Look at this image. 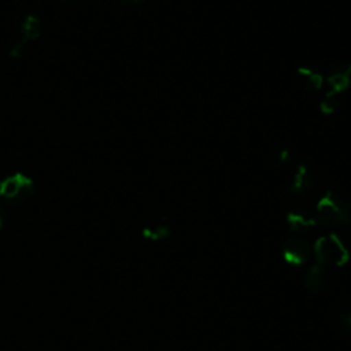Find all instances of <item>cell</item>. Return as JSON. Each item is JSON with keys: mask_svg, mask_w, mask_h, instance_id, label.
Segmentation results:
<instances>
[{"mask_svg": "<svg viewBox=\"0 0 351 351\" xmlns=\"http://www.w3.org/2000/svg\"><path fill=\"white\" fill-rule=\"evenodd\" d=\"M119 3H122V4H125V5H133V4H137V3H140L141 0H118Z\"/></svg>", "mask_w": 351, "mask_h": 351, "instance_id": "15", "label": "cell"}, {"mask_svg": "<svg viewBox=\"0 0 351 351\" xmlns=\"http://www.w3.org/2000/svg\"><path fill=\"white\" fill-rule=\"evenodd\" d=\"M287 223L291 232H304L318 225L317 217L308 211H291L287 214Z\"/></svg>", "mask_w": 351, "mask_h": 351, "instance_id": "7", "label": "cell"}, {"mask_svg": "<svg viewBox=\"0 0 351 351\" xmlns=\"http://www.w3.org/2000/svg\"><path fill=\"white\" fill-rule=\"evenodd\" d=\"M3 225H4V213H3V208L0 206V229L3 228Z\"/></svg>", "mask_w": 351, "mask_h": 351, "instance_id": "16", "label": "cell"}, {"mask_svg": "<svg viewBox=\"0 0 351 351\" xmlns=\"http://www.w3.org/2000/svg\"><path fill=\"white\" fill-rule=\"evenodd\" d=\"M328 97H333L335 95L343 92L344 89H347L351 85V64L350 63H340L336 64L328 78Z\"/></svg>", "mask_w": 351, "mask_h": 351, "instance_id": "5", "label": "cell"}, {"mask_svg": "<svg viewBox=\"0 0 351 351\" xmlns=\"http://www.w3.org/2000/svg\"><path fill=\"white\" fill-rule=\"evenodd\" d=\"M304 287L313 293H324L328 291L330 281L321 265H313L303 276Z\"/></svg>", "mask_w": 351, "mask_h": 351, "instance_id": "6", "label": "cell"}, {"mask_svg": "<svg viewBox=\"0 0 351 351\" xmlns=\"http://www.w3.org/2000/svg\"><path fill=\"white\" fill-rule=\"evenodd\" d=\"M321 110H322V112H325V114H332V112H335L336 106H335L333 97H328V96H326V99L321 103Z\"/></svg>", "mask_w": 351, "mask_h": 351, "instance_id": "14", "label": "cell"}, {"mask_svg": "<svg viewBox=\"0 0 351 351\" xmlns=\"http://www.w3.org/2000/svg\"><path fill=\"white\" fill-rule=\"evenodd\" d=\"M313 254L321 266L340 267L350 261V252L339 236L329 233L317 239Z\"/></svg>", "mask_w": 351, "mask_h": 351, "instance_id": "2", "label": "cell"}, {"mask_svg": "<svg viewBox=\"0 0 351 351\" xmlns=\"http://www.w3.org/2000/svg\"><path fill=\"white\" fill-rule=\"evenodd\" d=\"M315 217L318 223L325 226H350L351 202L336 192H326L317 203Z\"/></svg>", "mask_w": 351, "mask_h": 351, "instance_id": "1", "label": "cell"}, {"mask_svg": "<svg viewBox=\"0 0 351 351\" xmlns=\"http://www.w3.org/2000/svg\"><path fill=\"white\" fill-rule=\"evenodd\" d=\"M313 186V176L308 171V169L303 165H300L293 174L292 182H291V191L298 195L307 193Z\"/></svg>", "mask_w": 351, "mask_h": 351, "instance_id": "9", "label": "cell"}, {"mask_svg": "<svg viewBox=\"0 0 351 351\" xmlns=\"http://www.w3.org/2000/svg\"><path fill=\"white\" fill-rule=\"evenodd\" d=\"M169 234H170V229H169V226H167L165 222H162V221L151 222V223L145 225L144 229H143V236H144L145 239H149V240H154V241L163 240V239H166Z\"/></svg>", "mask_w": 351, "mask_h": 351, "instance_id": "11", "label": "cell"}, {"mask_svg": "<svg viewBox=\"0 0 351 351\" xmlns=\"http://www.w3.org/2000/svg\"><path fill=\"white\" fill-rule=\"evenodd\" d=\"M23 49H25V41H16L10 48V56L19 58L23 53Z\"/></svg>", "mask_w": 351, "mask_h": 351, "instance_id": "13", "label": "cell"}, {"mask_svg": "<svg viewBox=\"0 0 351 351\" xmlns=\"http://www.w3.org/2000/svg\"><path fill=\"white\" fill-rule=\"evenodd\" d=\"M339 324L343 329L351 330V308L346 310L340 317H339Z\"/></svg>", "mask_w": 351, "mask_h": 351, "instance_id": "12", "label": "cell"}, {"mask_svg": "<svg viewBox=\"0 0 351 351\" xmlns=\"http://www.w3.org/2000/svg\"><path fill=\"white\" fill-rule=\"evenodd\" d=\"M296 82L302 86V89L308 90V92H315L319 90L324 85V78L319 73L311 70V69H306L302 67L296 71Z\"/></svg>", "mask_w": 351, "mask_h": 351, "instance_id": "8", "label": "cell"}, {"mask_svg": "<svg viewBox=\"0 0 351 351\" xmlns=\"http://www.w3.org/2000/svg\"><path fill=\"white\" fill-rule=\"evenodd\" d=\"M311 252H313L311 244L300 236L289 237L282 245L284 261L293 266H300L306 263L310 259Z\"/></svg>", "mask_w": 351, "mask_h": 351, "instance_id": "4", "label": "cell"}, {"mask_svg": "<svg viewBox=\"0 0 351 351\" xmlns=\"http://www.w3.org/2000/svg\"><path fill=\"white\" fill-rule=\"evenodd\" d=\"M21 30H22V34H23L26 41L37 40L40 37V34H41V22L34 15H26L22 19Z\"/></svg>", "mask_w": 351, "mask_h": 351, "instance_id": "10", "label": "cell"}, {"mask_svg": "<svg viewBox=\"0 0 351 351\" xmlns=\"http://www.w3.org/2000/svg\"><path fill=\"white\" fill-rule=\"evenodd\" d=\"M34 184L30 177L22 173H15L4 178L0 184V196L12 202L22 203L33 195Z\"/></svg>", "mask_w": 351, "mask_h": 351, "instance_id": "3", "label": "cell"}]
</instances>
